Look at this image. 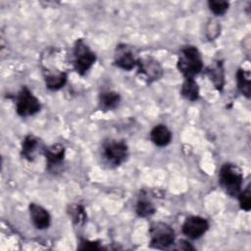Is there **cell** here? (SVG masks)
Segmentation results:
<instances>
[{"label": "cell", "instance_id": "obj_1", "mask_svg": "<svg viewBox=\"0 0 251 251\" xmlns=\"http://www.w3.org/2000/svg\"><path fill=\"white\" fill-rule=\"evenodd\" d=\"M203 68V61L199 50L191 45L179 50L177 57V69L185 78H194Z\"/></svg>", "mask_w": 251, "mask_h": 251}, {"label": "cell", "instance_id": "obj_2", "mask_svg": "<svg viewBox=\"0 0 251 251\" xmlns=\"http://www.w3.org/2000/svg\"><path fill=\"white\" fill-rule=\"evenodd\" d=\"M242 181V173L236 165L226 163L222 166L219 174V182L226 194L231 197L238 196L241 191Z\"/></svg>", "mask_w": 251, "mask_h": 251}, {"label": "cell", "instance_id": "obj_3", "mask_svg": "<svg viewBox=\"0 0 251 251\" xmlns=\"http://www.w3.org/2000/svg\"><path fill=\"white\" fill-rule=\"evenodd\" d=\"M95 61L96 55L87 43L81 38L76 39L73 49V65L76 73L80 75H85Z\"/></svg>", "mask_w": 251, "mask_h": 251}, {"label": "cell", "instance_id": "obj_4", "mask_svg": "<svg viewBox=\"0 0 251 251\" xmlns=\"http://www.w3.org/2000/svg\"><path fill=\"white\" fill-rule=\"evenodd\" d=\"M128 156V148L126 142L110 139L102 145V157L110 167L122 165Z\"/></svg>", "mask_w": 251, "mask_h": 251}, {"label": "cell", "instance_id": "obj_5", "mask_svg": "<svg viewBox=\"0 0 251 251\" xmlns=\"http://www.w3.org/2000/svg\"><path fill=\"white\" fill-rule=\"evenodd\" d=\"M149 236L151 247L158 249L168 248L175 242L174 229L162 222H156L150 226Z\"/></svg>", "mask_w": 251, "mask_h": 251}, {"label": "cell", "instance_id": "obj_6", "mask_svg": "<svg viewBox=\"0 0 251 251\" xmlns=\"http://www.w3.org/2000/svg\"><path fill=\"white\" fill-rule=\"evenodd\" d=\"M41 109V104L37 97L25 86H24L16 98V111L21 117L33 116Z\"/></svg>", "mask_w": 251, "mask_h": 251}, {"label": "cell", "instance_id": "obj_7", "mask_svg": "<svg viewBox=\"0 0 251 251\" xmlns=\"http://www.w3.org/2000/svg\"><path fill=\"white\" fill-rule=\"evenodd\" d=\"M138 57L135 49L127 44H119L115 50L114 63L125 71H131L137 66Z\"/></svg>", "mask_w": 251, "mask_h": 251}, {"label": "cell", "instance_id": "obj_8", "mask_svg": "<svg viewBox=\"0 0 251 251\" xmlns=\"http://www.w3.org/2000/svg\"><path fill=\"white\" fill-rule=\"evenodd\" d=\"M138 74L149 83L158 80L163 75L160 63L152 57L139 58L137 62Z\"/></svg>", "mask_w": 251, "mask_h": 251}, {"label": "cell", "instance_id": "obj_9", "mask_svg": "<svg viewBox=\"0 0 251 251\" xmlns=\"http://www.w3.org/2000/svg\"><path fill=\"white\" fill-rule=\"evenodd\" d=\"M209 228V223L206 219L199 216H190L185 219L182 225V233L190 239L201 237Z\"/></svg>", "mask_w": 251, "mask_h": 251}, {"label": "cell", "instance_id": "obj_10", "mask_svg": "<svg viewBox=\"0 0 251 251\" xmlns=\"http://www.w3.org/2000/svg\"><path fill=\"white\" fill-rule=\"evenodd\" d=\"M47 162V169L50 172H56L64 162L65 147L62 144H54L44 150Z\"/></svg>", "mask_w": 251, "mask_h": 251}, {"label": "cell", "instance_id": "obj_11", "mask_svg": "<svg viewBox=\"0 0 251 251\" xmlns=\"http://www.w3.org/2000/svg\"><path fill=\"white\" fill-rule=\"evenodd\" d=\"M28 209L31 222L37 229H45L50 226L51 217L46 209L35 203H30Z\"/></svg>", "mask_w": 251, "mask_h": 251}, {"label": "cell", "instance_id": "obj_12", "mask_svg": "<svg viewBox=\"0 0 251 251\" xmlns=\"http://www.w3.org/2000/svg\"><path fill=\"white\" fill-rule=\"evenodd\" d=\"M41 150H45V149H43L40 140L34 135L29 134L24 138L22 143V149H21V154L23 158L26 159L27 161H33L36 155Z\"/></svg>", "mask_w": 251, "mask_h": 251}, {"label": "cell", "instance_id": "obj_13", "mask_svg": "<svg viewBox=\"0 0 251 251\" xmlns=\"http://www.w3.org/2000/svg\"><path fill=\"white\" fill-rule=\"evenodd\" d=\"M150 138L155 145L164 147L172 141V132L165 125H157L152 128Z\"/></svg>", "mask_w": 251, "mask_h": 251}, {"label": "cell", "instance_id": "obj_14", "mask_svg": "<svg viewBox=\"0 0 251 251\" xmlns=\"http://www.w3.org/2000/svg\"><path fill=\"white\" fill-rule=\"evenodd\" d=\"M46 87L50 90H58L67 82L66 72H43Z\"/></svg>", "mask_w": 251, "mask_h": 251}, {"label": "cell", "instance_id": "obj_15", "mask_svg": "<svg viewBox=\"0 0 251 251\" xmlns=\"http://www.w3.org/2000/svg\"><path fill=\"white\" fill-rule=\"evenodd\" d=\"M121 102V96L118 92L113 90L104 91L99 96L100 108L104 111L113 110L119 106Z\"/></svg>", "mask_w": 251, "mask_h": 251}, {"label": "cell", "instance_id": "obj_16", "mask_svg": "<svg viewBox=\"0 0 251 251\" xmlns=\"http://www.w3.org/2000/svg\"><path fill=\"white\" fill-rule=\"evenodd\" d=\"M207 74L217 89L222 90L225 83V75L222 62H217L207 69Z\"/></svg>", "mask_w": 251, "mask_h": 251}, {"label": "cell", "instance_id": "obj_17", "mask_svg": "<svg viewBox=\"0 0 251 251\" xmlns=\"http://www.w3.org/2000/svg\"><path fill=\"white\" fill-rule=\"evenodd\" d=\"M236 82H237V88L239 89V91L244 96L249 98L251 93L250 73L248 71H245L244 69H239L236 73Z\"/></svg>", "mask_w": 251, "mask_h": 251}, {"label": "cell", "instance_id": "obj_18", "mask_svg": "<svg viewBox=\"0 0 251 251\" xmlns=\"http://www.w3.org/2000/svg\"><path fill=\"white\" fill-rule=\"evenodd\" d=\"M180 93L189 101L197 100L199 97V88L196 81L193 78H185L184 82L182 83Z\"/></svg>", "mask_w": 251, "mask_h": 251}, {"label": "cell", "instance_id": "obj_19", "mask_svg": "<svg viewBox=\"0 0 251 251\" xmlns=\"http://www.w3.org/2000/svg\"><path fill=\"white\" fill-rule=\"evenodd\" d=\"M136 214L141 218H146L154 214L155 206L154 204L145 197H140L136 202L135 206Z\"/></svg>", "mask_w": 251, "mask_h": 251}, {"label": "cell", "instance_id": "obj_20", "mask_svg": "<svg viewBox=\"0 0 251 251\" xmlns=\"http://www.w3.org/2000/svg\"><path fill=\"white\" fill-rule=\"evenodd\" d=\"M70 215H71L72 221L76 226H81L86 221V213H85L83 206H81V205L72 206L71 210H70Z\"/></svg>", "mask_w": 251, "mask_h": 251}, {"label": "cell", "instance_id": "obj_21", "mask_svg": "<svg viewBox=\"0 0 251 251\" xmlns=\"http://www.w3.org/2000/svg\"><path fill=\"white\" fill-rule=\"evenodd\" d=\"M208 6L213 14L216 16H222L227 11L229 4L225 0H210L208 2Z\"/></svg>", "mask_w": 251, "mask_h": 251}, {"label": "cell", "instance_id": "obj_22", "mask_svg": "<svg viewBox=\"0 0 251 251\" xmlns=\"http://www.w3.org/2000/svg\"><path fill=\"white\" fill-rule=\"evenodd\" d=\"M238 201L242 210L248 212L251 209V192L249 186L245 190L240 191L238 194Z\"/></svg>", "mask_w": 251, "mask_h": 251}, {"label": "cell", "instance_id": "obj_23", "mask_svg": "<svg viewBox=\"0 0 251 251\" xmlns=\"http://www.w3.org/2000/svg\"><path fill=\"white\" fill-rule=\"evenodd\" d=\"M78 248L82 249V250H85V249L99 250V249H101V246H99L98 242H96V241H89V240L83 239L80 241V246Z\"/></svg>", "mask_w": 251, "mask_h": 251}, {"label": "cell", "instance_id": "obj_24", "mask_svg": "<svg viewBox=\"0 0 251 251\" xmlns=\"http://www.w3.org/2000/svg\"><path fill=\"white\" fill-rule=\"evenodd\" d=\"M178 249L180 250H193L194 247L191 246L187 241H184V240H180L178 242Z\"/></svg>", "mask_w": 251, "mask_h": 251}]
</instances>
